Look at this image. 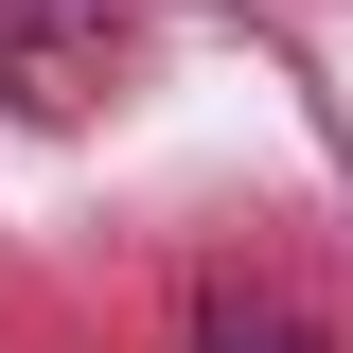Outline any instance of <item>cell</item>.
Listing matches in <instances>:
<instances>
[{
	"mask_svg": "<svg viewBox=\"0 0 353 353\" xmlns=\"http://www.w3.org/2000/svg\"><path fill=\"white\" fill-rule=\"evenodd\" d=\"M194 353H336L283 283H194Z\"/></svg>",
	"mask_w": 353,
	"mask_h": 353,
	"instance_id": "2",
	"label": "cell"
},
{
	"mask_svg": "<svg viewBox=\"0 0 353 353\" xmlns=\"http://www.w3.org/2000/svg\"><path fill=\"white\" fill-rule=\"evenodd\" d=\"M106 71H124L106 0H0V106H88Z\"/></svg>",
	"mask_w": 353,
	"mask_h": 353,
	"instance_id": "1",
	"label": "cell"
}]
</instances>
